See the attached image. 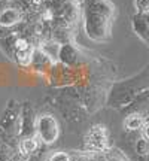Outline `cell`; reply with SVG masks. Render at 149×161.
Listing matches in <instances>:
<instances>
[{
    "instance_id": "6da1fadb",
    "label": "cell",
    "mask_w": 149,
    "mask_h": 161,
    "mask_svg": "<svg viewBox=\"0 0 149 161\" xmlns=\"http://www.w3.org/2000/svg\"><path fill=\"white\" fill-rule=\"evenodd\" d=\"M80 19L84 31L92 42L103 43L112 37L116 8L110 0H80Z\"/></svg>"
},
{
    "instance_id": "7a4b0ae2",
    "label": "cell",
    "mask_w": 149,
    "mask_h": 161,
    "mask_svg": "<svg viewBox=\"0 0 149 161\" xmlns=\"http://www.w3.org/2000/svg\"><path fill=\"white\" fill-rule=\"evenodd\" d=\"M21 131V103L11 98L0 118V142L18 146Z\"/></svg>"
},
{
    "instance_id": "3957f363",
    "label": "cell",
    "mask_w": 149,
    "mask_h": 161,
    "mask_svg": "<svg viewBox=\"0 0 149 161\" xmlns=\"http://www.w3.org/2000/svg\"><path fill=\"white\" fill-rule=\"evenodd\" d=\"M110 134L108 127L103 124H94L86 130L84 136V152L104 154L110 151Z\"/></svg>"
},
{
    "instance_id": "277c9868",
    "label": "cell",
    "mask_w": 149,
    "mask_h": 161,
    "mask_svg": "<svg viewBox=\"0 0 149 161\" xmlns=\"http://www.w3.org/2000/svg\"><path fill=\"white\" fill-rule=\"evenodd\" d=\"M61 134V128L58 119L51 114H42L37 115L36 119V136L39 137L42 145L55 143Z\"/></svg>"
},
{
    "instance_id": "5b68a950",
    "label": "cell",
    "mask_w": 149,
    "mask_h": 161,
    "mask_svg": "<svg viewBox=\"0 0 149 161\" xmlns=\"http://www.w3.org/2000/svg\"><path fill=\"white\" fill-rule=\"evenodd\" d=\"M36 114L35 108L31 106L30 102L21 103V131H19V139L23 137H33L36 136Z\"/></svg>"
},
{
    "instance_id": "8992f818",
    "label": "cell",
    "mask_w": 149,
    "mask_h": 161,
    "mask_svg": "<svg viewBox=\"0 0 149 161\" xmlns=\"http://www.w3.org/2000/svg\"><path fill=\"white\" fill-rule=\"evenodd\" d=\"M85 57L86 55L74 43H63L58 48V63L67 67H78Z\"/></svg>"
},
{
    "instance_id": "52a82bcc",
    "label": "cell",
    "mask_w": 149,
    "mask_h": 161,
    "mask_svg": "<svg viewBox=\"0 0 149 161\" xmlns=\"http://www.w3.org/2000/svg\"><path fill=\"white\" fill-rule=\"evenodd\" d=\"M131 25L136 36L149 46V11L136 12L131 18Z\"/></svg>"
},
{
    "instance_id": "ba28073f",
    "label": "cell",
    "mask_w": 149,
    "mask_h": 161,
    "mask_svg": "<svg viewBox=\"0 0 149 161\" xmlns=\"http://www.w3.org/2000/svg\"><path fill=\"white\" fill-rule=\"evenodd\" d=\"M146 116L139 114V112H134V114H130V115L125 116L124 119V128L127 131H137V130H142L143 124L146 122Z\"/></svg>"
},
{
    "instance_id": "9c48e42d",
    "label": "cell",
    "mask_w": 149,
    "mask_h": 161,
    "mask_svg": "<svg viewBox=\"0 0 149 161\" xmlns=\"http://www.w3.org/2000/svg\"><path fill=\"white\" fill-rule=\"evenodd\" d=\"M46 161H72V152L67 151H55L48 157Z\"/></svg>"
},
{
    "instance_id": "30bf717a",
    "label": "cell",
    "mask_w": 149,
    "mask_h": 161,
    "mask_svg": "<svg viewBox=\"0 0 149 161\" xmlns=\"http://www.w3.org/2000/svg\"><path fill=\"white\" fill-rule=\"evenodd\" d=\"M136 12H146L149 11V0H134Z\"/></svg>"
},
{
    "instance_id": "8fae6325",
    "label": "cell",
    "mask_w": 149,
    "mask_h": 161,
    "mask_svg": "<svg viewBox=\"0 0 149 161\" xmlns=\"http://www.w3.org/2000/svg\"><path fill=\"white\" fill-rule=\"evenodd\" d=\"M142 134H143V139L149 142V118L146 119V122L142 127Z\"/></svg>"
},
{
    "instance_id": "7c38bea8",
    "label": "cell",
    "mask_w": 149,
    "mask_h": 161,
    "mask_svg": "<svg viewBox=\"0 0 149 161\" xmlns=\"http://www.w3.org/2000/svg\"><path fill=\"white\" fill-rule=\"evenodd\" d=\"M17 161H36V160L33 158V157H31V158H29V160H25V158H23V157L19 155V152H18V160Z\"/></svg>"
},
{
    "instance_id": "4fadbf2b",
    "label": "cell",
    "mask_w": 149,
    "mask_h": 161,
    "mask_svg": "<svg viewBox=\"0 0 149 161\" xmlns=\"http://www.w3.org/2000/svg\"><path fill=\"white\" fill-rule=\"evenodd\" d=\"M0 149H2V142H0Z\"/></svg>"
},
{
    "instance_id": "5bb4252c",
    "label": "cell",
    "mask_w": 149,
    "mask_h": 161,
    "mask_svg": "<svg viewBox=\"0 0 149 161\" xmlns=\"http://www.w3.org/2000/svg\"><path fill=\"white\" fill-rule=\"evenodd\" d=\"M74 2H79V3H80V0H74Z\"/></svg>"
},
{
    "instance_id": "9a60e30c",
    "label": "cell",
    "mask_w": 149,
    "mask_h": 161,
    "mask_svg": "<svg viewBox=\"0 0 149 161\" xmlns=\"http://www.w3.org/2000/svg\"><path fill=\"white\" fill-rule=\"evenodd\" d=\"M37 161H40V158H37Z\"/></svg>"
}]
</instances>
